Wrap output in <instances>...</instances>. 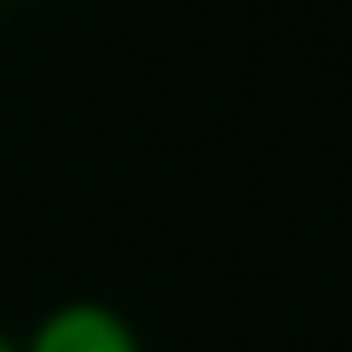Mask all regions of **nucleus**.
Wrapping results in <instances>:
<instances>
[{
    "mask_svg": "<svg viewBox=\"0 0 352 352\" xmlns=\"http://www.w3.org/2000/svg\"><path fill=\"white\" fill-rule=\"evenodd\" d=\"M0 352H21V347H11V342H6V337H0Z\"/></svg>",
    "mask_w": 352,
    "mask_h": 352,
    "instance_id": "f03ea898",
    "label": "nucleus"
},
{
    "mask_svg": "<svg viewBox=\"0 0 352 352\" xmlns=\"http://www.w3.org/2000/svg\"><path fill=\"white\" fill-rule=\"evenodd\" d=\"M21 352H140L130 321L99 300H67L32 331V347Z\"/></svg>",
    "mask_w": 352,
    "mask_h": 352,
    "instance_id": "f257e3e1",
    "label": "nucleus"
}]
</instances>
